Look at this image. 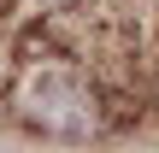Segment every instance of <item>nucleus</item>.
<instances>
[{
	"mask_svg": "<svg viewBox=\"0 0 159 153\" xmlns=\"http://www.w3.org/2000/svg\"><path fill=\"white\" fill-rule=\"evenodd\" d=\"M12 112L41 130V136H65V142H83L106 124V100L94 88V77L83 65H71L65 53H47V59H24L18 77H12Z\"/></svg>",
	"mask_w": 159,
	"mask_h": 153,
	"instance_id": "1",
	"label": "nucleus"
}]
</instances>
